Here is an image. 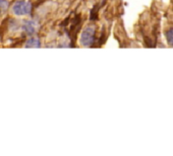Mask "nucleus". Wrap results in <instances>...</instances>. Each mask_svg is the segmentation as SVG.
Listing matches in <instances>:
<instances>
[{
    "label": "nucleus",
    "instance_id": "obj_1",
    "mask_svg": "<svg viewBox=\"0 0 173 156\" xmlns=\"http://www.w3.org/2000/svg\"><path fill=\"white\" fill-rule=\"evenodd\" d=\"M12 12L15 15H27L32 12V4L29 1H16L12 6Z\"/></svg>",
    "mask_w": 173,
    "mask_h": 156
},
{
    "label": "nucleus",
    "instance_id": "obj_2",
    "mask_svg": "<svg viewBox=\"0 0 173 156\" xmlns=\"http://www.w3.org/2000/svg\"><path fill=\"white\" fill-rule=\"evenodd\" d=\"M95 41V28L94 26H88L83 30L81 36V43L83 46L89 47L93 45Z\"/></svg>",
    "mask_w": 173,
    "mask_h": 156
},
{
    "label": "nucleus",
    "instance_id": "obj_3",
    "mask_svg": "<svg viewBox=\"0 0 173 156\" xmlns=\"http://www.w3.org/2000/svg\"><path fill=\"white\" fill-rule=\"evenodd\" d=\"M22 30L26 34L34 35L38 30V23L34 20H27L22 26Z\"/></svg>",
    "mask_w": 173,
    "mask_h": 156
},
{
    "label": "nucleus",
    "instance_id": "obj_4",
    "mask_svg": "<svg viewBox=\"0 0 173 156\" xmlns=\"http://www.w3.org/2000/svg\"><path fill=\"white\" fill-rule=\"evenodd\" d=\"M40 46H41L40 40L38 38H36V37H33V38L29 39L26 44V48H39Z\"/></svg>",
    "mask_w": 173,
    "mask_h": 156
},
{
    "label": "nucleus",
    "instance_id": "obj_5",
    "mask_svg": "<svg viewBox=\"0 0 173 156\" xmlns=\"http://www.w3.org/2000/svg\"><path fill=\"white\" fill-rule=\"evenodd\" d=\"M166 39H167L168 44L173 46V28H169V30L166 32Z\"/></svg>",
    "mask_w": 173,
    "mask_h": 156
},
{
    "label": "nucleus",
    "instance_id": "obj_6",
    "mask_svg": "<svg viewBox=\"0 0 173 156\" xmlns=\"http://www.w3.org/2000/svg\"><path fill=\"white\" fill-rule=\"evenodd\" d=\"M8 8L7 0H0V13L4 12Z\"/></svg>",
    "mask_w": 173,
    "mask_h": 156
}]
</instances>
